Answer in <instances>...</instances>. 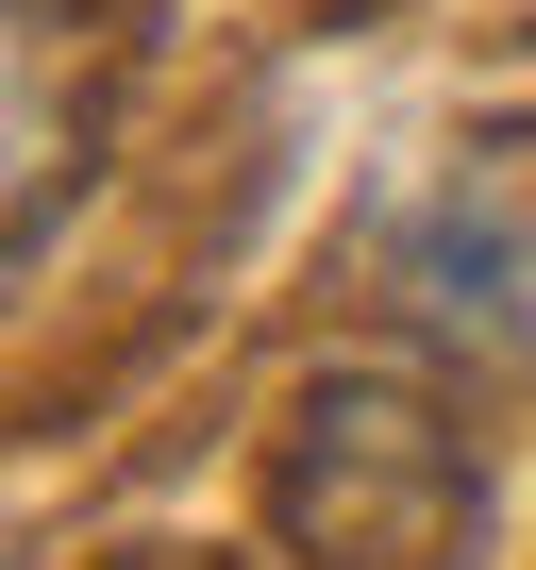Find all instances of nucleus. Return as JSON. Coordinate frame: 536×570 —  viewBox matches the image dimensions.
<instances>
[{"label":"nucleus","instance_id":"2","mask_svg":"<svg viewBox=\"0 0 536 570\" xmlns=\"http://www.w3.org/2000/svg\"><path fill=\"white\" fill-rule=\"evenodd\" d=\"M386 285L436 336H469V353H536V118L519 135H469L386 218Z\"/></svg>","mask_w":536,"mask_h":570},{"label":"nucleus","instance_id":"1","mask_svg":"<svg viewBox=\"0 0 536 570\" xmlns=\"http://www.w3.org/2000/svg\"><path fill=\"white\" fill-rule=\"evenodd\" d=\"M268 520L302 570H469L486 470L419 370H319L286 403V453H268Z\"/></svg>","mask_w":536,"mask_h":570}]
</instances>
